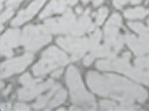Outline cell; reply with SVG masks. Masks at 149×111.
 I'll use <instances>...</instances> for the list:
<instances>
[{"label":"cell","mask_w":149,"mask_h":111,"mask_svg":"<svg viewBox=\"0 0 149 111\" xmlns=\"http://www.w3.org/2000/svg\"><path fill=\"white\" fill-rule=\"evenodd\" d=\"M86 79L90 90L100 97L111 98L118 102H130V103L134 101L144 103L148 97L146 91L142 87L121 77H116L110 74L101 75L98 72H89Z\"/></svg>","instance_id":"cell-1"},{"label":"cell","mask_w":149,"mask_h":111,"mask_svg":"<svg viewBox=\"0 0 149 111\" xmlns=\"http://www.w3.org/2000/svg\"><path fill=\"white\" fill-rule=\"evenodd\" d=\"M66 82L71 92V102L74 106H71V110L77 108H85V110H94L95 108V99L91 94H89L81 80V74L75 67H70L66 74Z\"/></svg>","instance_id":"cell-2"},{"label":"cell","mask_w":149,"mask_h":111,"mask_svg":"<svg viewBox=\"0 0 149 111\" xmlns=\"http://www.w3.org/2000/svg\"><path fill=\"white\" fill-rule=\"evenodd\" d=\"M67 63H69V58L65 52H62L56 47H50L42 54V59L34 66L32 72L36 77H43Z\"/></svg>","instance_id":"cell-3"},{"label":"cell","mask_w":149,"mask_h":111,"mask_svg":"<svg viewBox=\"0 0 149 111\" xmlns=\"http://www.w3.org/2000/svg\"><path fill=\"white\" fill-rule=\"evenodd\" d=\"M51 40V32L46 26H27L22 32V44L26 51L35 52Z\"/></svg>","instance_id":"cell-4"},{"label":"cell","mask_w":149,"mask_h":111,"mask_svg":"<svg viewBox=\"0 0 149 111\" xmlns=\"http://www.w3.org/2000/svg\"><path fill=\"white\" fill-rule=\"evenodd\" d=\"M122 30V20L121 16L118 14H114L113 16L108 20V23L105 24V31H104V38L105 43L110 46L111 50L114 52H120L122 48V46L125 43V34H120Z\"/></svg>","instance_id":"cell-5"},{"label":"cell","mask_w":149,"mask_h":111,"mask_svg":"<svg viewBox=\"0 0 149 111\" xmlns=\"http://www.w3.org/2000/svg\"><path fill=\"white\" fill-rule=\"evenodd\" d=\"M63 50H66L73 55V60H78L82 55H85L87 51H90V39L78 38V36H65L58 38L56 40Z\"/></svg>","instance_id":"cell-6"},{"label":"cell","mask_w":149,"mask_h":111,"mask_svg":"<svg viewBox=\"0 0 149 111\" xmlns=\"http://www.w3.org/2000/svg\"><path fill=\"white\" fill-rule=\"evenodd\" d=\"M129 58H130V54L125 52L121 58L116 56V58H106L104 60H98L95 66L101 71H117V72L128 75L132 68V64L129 63Z\"/></svg>","instance_id":"cell-7"},{"label":"cell","mask_w":149,"mask_h":111,"mask_svg":"<svg viewBox=\"0 0 149 111\" xmlns=\"http://www.w3.org/2000/svg\"><path fill=\"white\" fill-rule=\"evenodd\" d=\"M75 20L77 19H75V16H74L73 11L67 8V10L63 12L62 17L46 20L45 26L49 28L51 34H70L71 28L74 27Z\"/></svg>","instance_id":"cell-8"},{"label":"cell","mask_w":149,"mask_h":111,"mask_svg":"<svg viewBox=\"0 0 149 111\" xmlns=\"http://www.w3.org/2000/svg\"><path fill=\"white\" fill-rule=\"evenodd\" d=\"M34 59V55L31 52H27L24 55L22 56H17V58H14V59H10L7 62H4L1 64V78H8V77H12L15 74L20 72L26 67L30 64Z\"/></svg>","instance_id":"cell-9"},{"label":"cell","mask_w":149,"mask_h":111,"mask_svg":"<svg viewBox=\"0 0 149 111\" xmlns=\"http://www.w3.org/2000/svg\"><path fill=\"white\" fill-rule=\"evenodd\" d=\"M54 84L55 83L52 82V79L42 82V83H39V79H35L31 84L23 86L20 90L17 91V98L20 101H31L35 97H38L42 92H45L46 90H50Z\"/></svg>","instance_id":"cell-10"},{"label":"cell","mask_w":149,"mask_h":111,"mask_svg":"<svg viewBox=\"0 0 149 111\" xmlns=\"http://www.w3.org/2000/svg\"><path fill=\"white\" fill-rule=\"evenodd\" d=\"M22 44V32L16 28L8 30L4 32L1 36V55L3 56H11L12 55V50Z\"/></svg>","instance_id":"cell-11"},{"label":"cell","mask_w":149,"mask_h":111,"mask_svg":"<svg viewBox=\"0 0 149 111\" xmlns=\"http://www.w3.org/2000/svg\"><path fill=\"white\" fill-rule=\"evenodd\" d=\"M95 26L93 21H91V17H90V10H86L85 15L79 17V19H77L75 23H74V27L71 28V31H70V35H73V36H81L83 35L85 32H90L93 31Z\"/></svg>","instance_id":"cell-12"},{"label":"cell","mask_w":149,"mask_h":111,"mask_svg":"<svg viewBox=\"0 0 149 111\" xmlns=\"http://www.w3.org/2000/svg\"><path fill=\"white\" fill-rule=\"evenodd\" d=\"M43 4H45V0H35V1H32L26 10L22 11L20 14L12 20V26H14V27H17V26H22L23 23L28 21L30 19H32L34 15L40 10V7Z\"/></svg>","instance_id":"cell-13"},{"label":"cell","mask_w":149,"mask_h":111,"mask_svg":"<svg viewBox=\"0 0 149 111\" xmlns=\"http://www.w3.org/2000/svg\"><path fill=\"white\" fill-rule=\"evenodd\" d=\"M125 42L128 43V46L130 47V50L134 52L136 55L142 56L149 52L148 46L142 42L140 38H136L134 35H130V34H126V32H125Z\"/></svg>","instance_id":"cell-14"},{"label":"cell","mask_w":149,"mask_h":111,"mask_svg":"<svg viewBox=\"0 0 149 111\" xmlns=\"http://www.w3.org/2000/svg\"><path fill=\"white\" fill-rule=\"evenodd\" d=\"M67 6H69L67 0H52L51 3L46 7V10L39 15V17L45 19V17L50 16L52 14H63L67 10Z\"/></svg>","instance_id":"cell-15"},{"label":"cell","mask_w":149,"mask_h":111,"mask_svg":"<svg viewBox=\"0 0 149 111\" xmlns=\"http://www.w3.org/2000/svg\"><path fill=\"white\" fill-rule=\"evenodd\" d=\"M128 75L132 79H134L136 82H140V83H144L149 86V70L140 68V67H132Z\"/></svg>","instance_id":"cell-16"},{"label":"cell","mask_w":149,"mask_h":111,"mask_svg":"<svg viewBox=\"0 0 149 111\" xmlns=\"http://www.w3.org/2000/svg\"><path fill=\"white\" fill-rule=\"evenodd\" d=\"M59 87H61V86L55 83V84H54V86H52L51 88L49 90V92H47V94H45V95H42V97H39L38 101L34 103V108H38V110H39V108H46V107H47V104H49L50 99L52 98L54 92L58 90Z\"/></svg>","instance_id":"cell-17"},{"label":"cell","mask_w":149,"mask_h":111,"mask_svg":"<svg viewBox=\"0 0 149 111\" xmlns=\"http://www.w3.org/2000/svg\"><path fill=\"white\" fill-rule=\"evenodd\" d=\"M66 97H67L66 91L63 90L62 87H59L58 90L54 92V95H52V98L50 99V102L46 108H54V107H56V106H59V104H62L63 102L66 101Z\"/></svg>","instance_id":"cell-18"},{"label":"cell","mask_w":149,"mask_h":111,"mask_svg":"<svg viewBox=\"0 0 149 111\" xmlns=\"http://www.w3.org/2000/svg\"><path fill=\"white\" fill-rule=\"evenodd\" d=\"M149 14L148 8H142V7H137V8H130V10L125 11V16L128 19H144L146 15Z\"/></svg>","instance_id":"cell-19"},{"label":"cell","mask_w":149,"mask_h":111,"mask_svg":"<svg viewBox=\"0 0 149 111\" xmlns=\"http://www.w3.org/2000/svg\"><path fill=\"white\" fill-rule=\"evenodd\" d=\"M89 39H90V51H91V50L97 48L98 46H100V42H101V39H102V32L100 30H95L94 34Z\"/></svg>","instance_id":"cell-20"},{"label":"cell","mask_w":149,"mask_h":111,"mask_svg":"<svg viewBox=\"0 0 149 111\" xmlns=\"http://www.w3.org/2000/svg\"><path fill=\"white\" fill-rule=\"evenodd\" d=\"M136 67H140V68H146L149 70V55H142L141 58H137L134 62Z\"/></svg>","instance_id":"cell-21"},{"label":"cell","mask_w":149,"mask_h":111,"mask_svg":"<svg viewBox=\"0 0 149 111\" xmlns=\"http://www.w3.org/2000/svg\"><path fill=\"white\" fill-rule=\"evenodd\" d=\"M106 16H108V8H106V7L101 8L97 14H95V24L101 26L105 21V17H106Z\"/></svg>","instance_id":"cell-22"},{"label":"cell","mask_w":149,"mask_h":111,"mask_svg":"<svg viewBox=\"0 0 149 111\" xmlns=\"http://www.w3.org/2000/svg\"><path fill=\"white\" fill-rule=\"evenodd\" d=\"M34 80H35V79H32L30 74H24V75L20 78V80H19V82H20L23 86H27V84H31Z\"/></svg>","instance_id":"cell-23"},{"label":"cell","mask_w":149,"mask_h":111,"mask_svg":"<svg viewBox=\"0 0 149 111\" xmlns=\"http://www.w3.org/2000/svg\"><path fill=\"white\" fill-rule=\"evenodd\" d=\"M12 14H14V7H10L8 10H6L3 12V15H1V23H4V21L7 20L8 17L12 16Z\"/></svg>","instance_id":"cell-24"},{"label":"cell","mask_w":149,"mask_h":111,"mask_svg":"<svg viewBox=\"0 0 149 111\" xmlns=\"http://www.w3.org/2000/svg\"><path fill=\"white\" fill-rule=\"evenodd\" d=\"M14 110L15 111H22V110H30V106H27V104H24V103H16L14 106Z\"/></svg>","instance_id":"cell-25"},{"label":"cell","mask_w":149,"mask_h":111,"mask_svg":"<svg viewBox=\"0 0 149 111\" xmlns=\"http://www.w3.org/2000/svg\"><path fill=\"white\" fill-rule=\"evenodd\" d=\"M128 1L129 0H113V6H114L116 8H122Z\"/></svg>","instance_id":"cell-26"},{"label":"cell","mask_w":149,"mask_h":111,"mask_svg":"<svg viewBox=\"0 0 149 111\" xmlns=\"http://www.w3.org/2000/svg\"><path fill=\"white\" fill-rule=\"evenodd\" d=\"M22 1H23V0H8L7 4L10 6V7H16V6H19Z\"/></svg>","instance_id":"cell-27"},{"label":"cell","mask_w":149,"mask_h":111,"mask_svg":"<svg viewBox=\"0 0 149 111\" xmlns=\"http://www.w3.org/2000/svg\"><path fill=\"white\" fill-rule=\"evenodd\" d=\"M82 1H83V3H89V1H93L94 6H100V4L102 3L104 0H82Z\"/></svg>","instance_id":"cell-28"},{"label":"cell","mask_w":149,"mask_h":111,"mask_svg":"<svg viewBox=\"0 0 149 111\" xmlns=\"http://www.w3.org/2000/svg\"><path fill=\"white\" fill-rule=\"evenodd\" d=\"M61 74H62V68L56 70V71H54V72H52V78H58Z\"/></svg>","instance_id":"cell-29"},{"label":"cell","mask_w":149,"mask_h":111,"mask_svg":"<svg viewBox=\"0 0 149 111\" xmlns=\"http://www.w3.org/2000/svg\"><path fill=\"white\" fill-rule=\"evenodd\" d=\"M77 1H78V0H67L69 6H74V4H77Z\"/></svg>","instance_id":"cell-30"},{"label":"cell","mask_w":149,"mask_h":111,"mask_svg":"<svg viewBox=\"0 0 149 111\" xmlns=\"http://www.w3.org/2000/svg\"><path fill=\"white\" fill-rule=\"evenodd\" d=\"M129 1H130L132 4H139V3H141L142 0H129Z\"/></svg>","instance_id":"cell-31"},{"label":"cell","mask_w":149,"mask_h":111,"mask_svg":"<svg viewBox=\"0 0 149 111\" xmlns=\"http://www.w3.org/2000/svg\"><path fill=\"white\" fill-rule=\"evenodd\" d=\"M75 11H77V14H81V12H82V8H81V7H78Z\"/></svg>","instance_id":"cell-32"},{"label":"cell","mask_w":149,"mask_h":111,"mask_svg":"<svg viewBox=\"0 0 149 111\" xmlns=\"http://www.w3.org/2000/svg\"><path fill=\"white\" fill-rule=\"evenodd\" d=\"M148 24H149V19H148Z\"/></svg>","instance_id":"cell-33"},{"label":"cell","mask_w":149,"mask_h":111,"mask_svg":"<svg viewBox=\"0 0 149 111\" xmlns=\"http://www.w3.org/2000/svg\"><path fill=\"white\" fill-rule=\"evenodd\" d=\"M148 30H149V24H148Z\"/></svg>","instance_id":"cell-34"},{"label":"cell","mask_w":149,"mask_h":111,"mask_svg":"<svg viewBox=\"0 0 149 111\" xmlns=\"http://www.w3.org/2000/svg\"><path fill=\"white\" fill-rule=\"evenodd\" d=\"M1 1H4V0H1Z\"/></svg>","instance_id":"cell-35"}]
</instances>
